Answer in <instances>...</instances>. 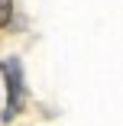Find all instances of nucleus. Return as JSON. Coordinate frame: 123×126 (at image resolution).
Listing matches in <instances>:
<instances>
[{"label": "nucleus", "mask_w": 123, "mask_h": 126, "mask_svg": "<svg viewBox=\"0 0 123 126\" xmlns=\"http://www.w3.org/2000/svg\"><path fill=\"white\" fill-rule=\"evenodd\" d=\"M0 74L7 84V100H3V120H16L26 107V78H23V65L19 58H3L0 62Z\"/></svg>", "instance_id": "f257e3e1"}, {"label": "nucleus", "mask_w": 123, "mask_h": 126, "mask_svg": "<svg viewBox=\"0 0 123 126\" xmlns=\"http://www.w3.org/2000/svg\"><path fill=\"white\" fill-rule=\"evenodd\" d=\"M13 23V0H0V29Z\"/></svg>", "instance_id": "f03ea898"}]
</instances>
